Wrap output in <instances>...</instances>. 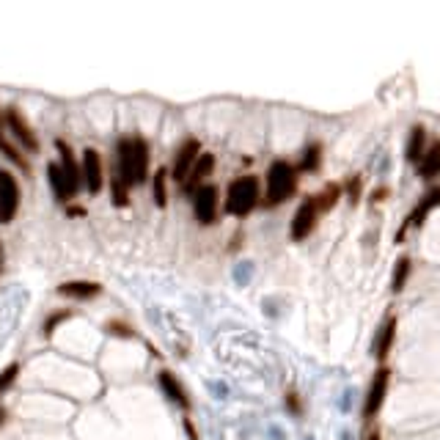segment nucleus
Returning <instances> with one entry per match:
<instances>
[{
	"instance_id": "obj_10",
	"label": "nucleus",
	"mask_w": 440,
	"mask_h": 440,
	"mask_svg": "<svg viewBox=\"0 0 440 440\" xmlns=\"http://www.w3.org/2000/svg\"><path fill=\"white\" fill-rule=\"evenodd\" d=\"M6 127H9V132L14 135V141L22 146V151H31V154H36L39 151V138H36V132H33V127L28 124V119L22 116L20 107H6Z\"/></svg>"
},
{
	"instance_id": "obj_16",
	"label": "nucleus",
	"mask_w": 440,
	"mask_h": 440,
	"mask_svg": "<svg viewBox=\"0 0 440 440\" xmlns=\"http://www.w3.org/2000/svg\"><path fill=\"white\" fill-rule=\"evenodd\" d=\"M47 182H50V190H53V195H55L58 204H69L75 198V193L69 188V179H66L63 168L58 166V160L47 163Z\"/></svg>"
},
{
	"instance_id": "obj_15",
	"label": "nucleus",
	"mask_w": 440,
	"mask_h": 440,
	"mask_svg": "<svg viewBox=\"0 0 440 440\" xmlns=\"http://www.w3.org/2000/svg\"><path fill=\"white\" fill-rule=\"evenodd\" d=\"M157 385H160V391L168 397V402H173V404H179L182 410H190V397L188 391H185V385L179 382V377L171 372V369H163L160 375H157Z\"/></svg>"
},
{
	"instance_id": "obj_30",
	"label": "nucleus",
	"mask_w": 440,
	"mask_h": 440,
	"mask_svg": "<svg viewBox=\"0 0 440 440\" xmlns=\"http://www.w3.org/2000/svg\"><path fill=\"white\" fill-rule=\"evenodd\" d=\"M286 407H289V410H294L297 416L303 413V404H300V399H297V394H294V391H289V394H286Z\"/></svg>"
},
{
	"instance_id": "obj_11",
	"label": "nucleus",
	"mask_w": 440,
	"mask_h": 440,
	"mask_svg": "<svg viewBox=\"0 0 440 440\" xmlns=\"http://www.w3.org/2000/svg\"><path fill=\"white\" fill-rule=\"evenodd\" d=\"M80 171H83V188L88 193H100L105 188V163L102 154L94 146H85L80 154Z\"/></svg>"
},
{
	"instance_id": "obj_7",
	"label": "nucleus",
	"mask_w": 440,
	"mask_h": 440,
	"mask_svg": "<svg viewBox=\"0 0 440 440\" xmlns=\"http://www.w3.org/2000/svg\"><path fill=\"white\" fill-rule=\"evenodd\" d=\"M22 204V193L17 176L9 168H0V226L14 223Z\"/></svg>"
},
{
	"instance_id": "obj_24",
	"label": "nucleus",
	"mask_w": 440,
	"mask_h": 440,
	"mask_svg": "<svg viewBox=\"0 0 440 440\" xmlns=\"http://www.w3.org/2000/svg\"><path fill=\"white\" fill-rule=\"evenodd\" d=\"M3 122H6V119H0V149L6 151V157H9V160H14V163H17V166L22 168V171H28L31 166H28V160H25V157L20 154V149L9 144V138H6V127H3Z\"/></svg>"
},
{
	"instance_id": "obj_1",
	"label": "nucleus",
	"mask_w": 440,
	"mask_h": 440,
	"mask_svg": "<svg viewBox=\"0 0 440 440\" xmlns=\"http://www.w3.org/2000/svg\"><path fill=\"white\" fill-rule=\"evenodd\" d=\"M113 176H119L127 188H138L151 176V149L144 135H124L116 141Z\"/></svg>"
},
{
	"instance_id": "obj_21",
	"label": "nucleus",
	"mask_w": 440,
	"mask_h": 440,
	"mask_svg": "<svg viewBox=\"0 0 440 440\" xmlns=\"http://www.w3.org/2000/svg\"><path fill=\"white\" fill-rule=\"evenodd\" d=\"M168 179H171L168 168H157L151 173V198H154L157 207H166L168 204Z\"/></svg>"
},
{
	"instance_id": "obj_9",
	"label": "nucleus",
	"mask_w": 440,
	"mask_h": 440,
	"mask_svg": "<svg viewBox=\"0 0 440 440\" xmlns=\"http://www.w3.org/2000/svg\"><path fill=\"white\" fill-rule=\"evenodd\" d=\"M204 154V146H201V141L198 138H188V141H182V146L176 149V154H173V163H171V182H176V185H185L190 176V171L193 166L198 163V157Z\"/></svg>"
},
{
	"instance_id": "obj_14",
	"label": "nucleus",
	"mask_w": 440,
	"mask_h": 440,
	"mask_svg": "<svg viewBox=\"0 0 440 440\" xmlns=\"http://www.w3.org/2000/svg\"><path fill=\"white\" fill-rule=\"evenodd\" d=\"M397 336H399V316L391 314L382 325H380L377 341H375V360H377V363H385V360H388L394 344H397Z\"/></svg>"
},
{
	"instance_id": "obj_4",
	"label": "nucleus",
	"mask_w": 440,
	"mask_h": 440,
	"mask_svg": "<svg viewBox=\"0 0 440 440\" xmlns=\"http://www.w3.org/2000/svg\"><path fill=\"white\" fill-rule=\"evenodd\" d=\"M190 204H193V218L198 226H215L223 212V193L215 182H207L204 188H198L190 195Z\"/></svg>"
},
{
	"instance_id": "obj_19",
	"label": "nucleus",
	"mask_w": 440,
	"mask_h": 440,
	"mask_svg": "<svg viewBox=\"0 0 440 440\" xmlns=\"http://www.w3.org/2000/svg\"><path fill=\"white\" fill-rule=\"evenodd\" d=\"M416 173H419L421 182H435L440 176V138L438 141H432L429 149L424 151L421 163L416 166Z\"/></svg>"
},
{
	"instance_id": "obj_5",
	"label": "nucleus",
	"mask_w": 440,
	"mask_h": 440,
	"mask_svg": "<svg viewBox=\"0 0 440 440\" xmlns=\"http://www.w3.org/2000/svg\"><path fill=\"white\" fill-rule=\"evenodd\" d=\"M438 207H440V182H435L432 188L424 190V195H421L419 201H416V207L410 210V215L404 218V223L399 226V231H397V242H399V245H402V240L407 237V231L421 229V226L426 223V218L438 210Z\"/></svg>"
},
{
	"instance_id": "obj_6",
	"label": "nucleus",
	"mask_w": 440,
	"mask_h": 440,
	"mask_svg": "<svg viewBox=\"0 0 440 440\" xmlns=\"http://www.w3.org/2000/svg\"><path fill=\"white\" fill-rule=\"evenodd\" d=\"M319 204H316V195H306L297 210L292 215V223H289V240L292 242H306L311 234H314L316 223H319Z\"/></svg>"
},
{
	"instance_id": "obj_12",
	"label": "nucleus",
	"mask_w": 440,
	"mask_h": 440,
	"mask_svg": "<svg viewBox=\"0 0 440 440\" xmlns=\"http://www.w3.org/2000/svg\"><path fill=\"white\" fill-rule=\"evenodd\" d=\"M55 149H58V166L63 168V173H66V179H69V188H72V193L77 195L80 188H83V171H80V160H77L75 149L69 146L63 138H55Z\"/></svg>"
},
{
	"instance_id": "obj_23",
	"label": "nucleus",
	"mask_w": 440,
	"mask_h": 440,
	"mask_svg": "<svg viewBox=\"0 0 440 440\" xmlns=\"http://www.w3.org/2000/svg\"><path fill=\"white\" fill-rule=\"evenodd\" d=\"M319 166H322V144L306 146L300 163H297V171H300V173H314V171H319Z\"/></svg>"
},
{
	"instance_id": "obj_33",
	"label": "nucleus",
	"mask_w": 440,
	"mask_h": 440,
	"mask_svg": "<svg viewBox=\"0 0 440 440\" xmlns=\"http://www.w3.org/2000/svg\"><path fill=\"white\" fill-rule=\"evenodd\" d=\"M3 424H6V407L0 404V426H3Z\"/></svg>"
},
{
	"instance_id": "obj_20",
	"label": "nucleus",
	"mask_w": 440,
	"mask_h": 440,
	"mask_svg": "<svg viewBox=\"0 0 440 440\" xmlns=\"http://www.w3.org/2000/svg\"><path fill=\"white\" fill-rule=\"evenodd\" d=\"M410 275H413V259L402 253L397 259V264H394V273H391V292L402 294V289H404L407 281H410Z\"/></svg>"
},
{
	"instance_id": "obj_25",
	"label": "nucleus",
	"mask_w": 440,
	"mask_h": 440,
	"mask_svg": "<svg viewBox=\"0 0 440 440\" xmlns=\"http://www.w3.org/2000/svg\"><path fill=\"white\" fill-rule=\"evenodd\" d=\"M129 193H132V190L127 188L119 176H110V195H113V204H116V207H127V204H129Z\"/></svg>"
},
{
	"instance_id": "obj_8",
	"label": "nucleus",
	"mask_w": 440,
	"mask_h": 440,
	"mask_svg": "<svg viewBox=\"0 0 440 440\" xmlns=\"http://www.w3.org/2000/svg\"><path fill=\"white\" fill-rule=\"evenodd\" d=\"M388 388H391V369L388 366H377L375 377L369 382V391L363 399V419L375 421L385 407V399H388Z\"/></svg>"
},
{
	"instance_id": "obj_27",
	"label": "nucleus",
	"mask_w": 440,
	"mask_h": 440,
	"mask_svg": "<svg viewBox=\"0 0 440 440\" xmlns=\"http://www.w3.org/2000/svg\"><path fill=\"white\" fill-rule=\"evenodd\" d=\"M20 369H22L20 363H17V360H11V363L0 372V397H3V394L14 385V382H17V377H20Z\"/></svg>"
},
{
	"instance_id": "obj_32",
	"label": "nucleus",
	"mask_w": 440,
	"mask_h": 440,
	"mask_svg": "<svg viewBox=\"0 0 440 440\" xmlns=\"http://www.w3.org/2000/svg\"><path fill=\"white\" fill-rule=\"evenodd\" d=\"M382 195H388V188H380V190H375V201H382Z\"/></svg>"
},
{
	"instance_id": "obj_26",
	"label": "nucleus",
	"mask_w": 440,
	"mask_h": 440,
	"mask_svg": "<svg viewBox=\"0 0 440 440\" xmlns=\"http://www.w3.org/2000/svg\"><path fill=\"white\" fill-rule=\"evenodd\" d=\"M66 319H72V311H69V308H61V311H55V314L47 316V319H44V325H42V336H44V338H50V336L58 331V325H61V322H66Z\"/></svg>"
},
{
	"instance_id": "obj_22",
	"label": "nucleus",
	"mask_w": 440,
	"mask_h": 440,
	"mask_svg": "<svg viewBox=\"0 0 440 440\" xmlns=\"http://www.w3.org/2000/svg\"><path fill=\"white\" fill-rule=\"evenodd\" d=\"M341 195H344V188H341V185H336V182H328L325 188L316 193V204H319V212H322V215H328V212L333 210L336 204L341 201Z\"/></svg>"
},
{
	"instance_id": "obj_34",
	"label": "nucleus",
	"mask_w": 440,
	"mask_h": 440,
	"mask_svg": "<svg viewBox=\"0 0 440 440\" xmlns=\"http://www.w3.org/2000/svg\"><path fill=\"white\" fill-rule=\"evenodd\" d=\"M0 270H3V245H0Z\"/></svg>"
},
{
	"instance_id": "obj_28",
	"label": "nucleus",
	"mask_w": 440,
	"mask_h": 440,
	"mask_svg": "<svg viewBox=\"0 0 440 440\" xmlns=\"http://www.w3.org/2000/svg\"><path fill=\"white\" fill-rule=\"evenodd\" d=\"M105 331L113 336H124V338H132V336H135V331H132L127 322H119V319H110L105 325Z\"/></svg>"
},
{
	"instance_id": "obj_3",
	"label": "nucleus",
	"mask_w": 440,
	"mask_h": 440,
	"mask_svg": "<svg viewBox=\"0 0 440 440\" xmlns=\"http://www.w3.org/2000/svg\"><path fill=\"white\" fill-rule=\"evenodd\" d=\"M262 179L253 176V173H242V176H234L229 185H226V198H223V212L237 218V220H245L256 207H262Z\"/></svg>"
},
{
	"instance_id": "obj_18",
	"label": "nucleus",
	"mask_w": 440,
	"mask_h": 440,
	"mask_svg": "<svg viewBox=\"0 0 440 440\" xmlns=\"http://www.w3.org/2000/svg\"><path fill=\"white\" fill-rule=\"evenodd\" d=\"M426 149H429V132H426V127L413 124L410 135H407V144H404V157H407V163L419 166Z\"/></svg>"
},
{
	"instance_id": "obj_13",
	"label": "nucleus",
	"mask_w": 440,
	"mask_h": 440,
	"mask_svg": "<svg viewBox=\"0 0 440 440\" xmlns=\"http://www.w3.org/2000/svg\"><path fill=\"white\" fill-rule=\"evenodd\" d=\"M215 166H218V160H215V154L212 151H204L201 157H198V163L193 166V171H190L188 182L182 185V190L188 193V195H193L198 188H204L207 182H210V176L215 173Z\"/></svg>"
},
{
	"instance_id": "obj_2",
	"label": "nucleus",
	"mask_w": 440,
	"mask_h": 440,
	"mask_svg": "<svg viewBox=\"0 0 440 440\" xmlns=\"http://www.w3.org/2000/svg\"><path fill=\"white\" fill-rule=\"evenodd\" d=\"M300 182V171L289 160H273L264 173V195H262V207L264 210H278L284 207L294 193Z\"/></svg>"
},
{
	"instance_id": "obj_29",
	"label": "nucleus",
	"mask_w": 440,
	"mask_h": 440,
	"mask_svg": "<svg viewBox=\"0 0 440 440\" xmlns=\"http://www.w3.org/2000/svg\"><path fill=\"white\" fill-rule=\"evenodd\" d=\"M360 188H363V182H360V176H350V182L344 185V193H347V198H350V204H358V198H360Z\"/></svg>"
},
{
	"instance_id": "obj_17",
	"label": "nucleus",
	"mask_w": 440,
	"mask_h": 440,
	"mask_svg": "<svg viewBox=\"0 0 440 440\" xmlns=\"http://www.w3.org/2000/svg\"><path fill=\"white\" fill-rule=\"evenodd\" d=\"M58 294L61 297H69V300H94L97 294H102V284H97V281H63L61 286H58Z\"/></svg>"
},
{
	"instance_id": "obj_31",
	"label": "nucleus",
	"mask_w": 440,
	"mask_h": 440,
	"mask_svg": "<svg viewBox=\"0 0 440 440\" xmlns=\"http://www.w3.org/2000/svg\"><path fill=\"white\" fill-rule=\"evenodd\" d=\"M363 440H382V432H380V426H372L369 432H366V438Z\"/></svg>"
}]
</instances>
